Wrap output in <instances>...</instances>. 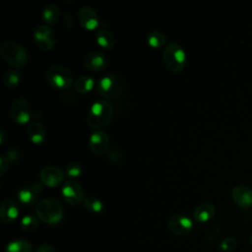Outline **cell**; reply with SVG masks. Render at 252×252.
Listing matches in <instances>:
<instances>
[{"label": "cell", "instance_id": "obj_10", "mask_svg": "<svg viewBox=\"0 0 252 252\" xmlns=\"http://www.w3.org/2000/svg\"><path fill=\"white\" fill-rule=\"evenodd\" d=\"M167 227L173 234L184 236L192 230L193 222L186 216L174 215L168 219Z\"/></svg>", "mask_w": 252, "mask_h": 252}, {"label": "cell", "instance_id": "obj_9", "mask_svg": "<svg viewBox=\"0 0 252 252\" xmlns=\"http://www.w3.org/2000/svg\"><path fill=\"white\" fill-rule=\"evenodd\" d=\"M12 119L18 124H25L32 117V111L28 101L23 97H18L14 100L11 109Z\"/></svg>", "mask_w": 252, "mask_h": 252}, {"label": "cell", "instance_id": "obj_35", "mask_svg": "<svg viewBox=\"0 0 252 252\" xmlns=\"http://www.w3.org/2000/svg\"><path fill=\"white\" fill-rule=\"evenodd\" d=\"M4 131L3 130H1V132H0V136H1V144H3L4 143Z\"/></svg>", "mask_w": 252, "mask_h": 252}, {"label": "cell", "instance_id": "obj_32", "mask_svg": "<svg viewBox=\"0 0 252 252\" xmlns=\"http://www.w3.org/2000/svg\"><path fill=\"white\" fill-rule=\"evenodd\" d=\"M35 252H55V249L50 244H42L35 250Z\"/></svg>", "mask_w": 252, "mask_h": 252}, {"label": "cell", "instance_id": "obj_28", "mask_svg": "<svg viewBox=\"0 0 252 252\" xmlns=\"http://www.w3.org/2000/svg\"><path fill=\"white\" fill-rule=\"evenodd\" d=\"M236 246H237V241L235 238L226 237L220 241L219 248L223 252H231L236 248Z\"/></svg>", "mask_w": 252, "mask_h": 252}, {"label": "cell", "instance_id": "obj_24", "mask_svg": "<svg viewBox=\"0 0 252 252\" xmlns=\"http://www.w3.org/2000/svg\"><path fill=\"white\" fill-rule=\"evenodd\" d=\"M18 197H19V200L21 201V203H23L27 206H30V205H32L36 201L37 194L32 190V187H25L19 191Z\"/></svg>", "mask_w": 252, "mask_h": 252}, {"label": "cell", "instance_id": "obj_18", "mask_svg": "<svg viewBox=\"0 0 252 252\" xmlns=\"http://www.w3.org/2000/svg\"><path fill=\"white\" fill-rule=\"evenodd\" d=\"M28 136L30 140L34 144H40L45 139V130L41 123L39 122H32L28 126Z\"/></svg>", "mask_w": 252, "mask_h": 252}, {"label": "cell", "instance_id": "obj_27", "mask_svg": "<svg viewBox=\"0 0 252 252\" xmlns=\"http://www.w3.org/2000/svg\"><path fill=\"white\" fill-rule=\"evenodd\" d=\"M22 78L21 72L18 70H9L3 77V83L7 88H15L18 86Z\"/></svg>", "mask_w": 252, "mask_h": 252}, {"label": "cell", "instance_id": "obj_1", "mask_svg": "<svg viewBox=\"0 0 252 252\" xmlns=\"http://www.w3.org/2000/svg\"><path fill=\"white\" fill-rule=\"evenodd\" d=\"M113 116L112 105L106 100H97L94 102L87 115V123L97 131L106 127Z\"/></svg>", "mask_w": 252, "mask_h": 252}, {"label": "cell", "instance_id": "obj_4", "mask_svg": "<svg viewBox=\"0 0 252 252\" xmlns=\"http://www.w3.org/2000/svg\"><path fill=\"white\" fill-rule=\"evenodd\" d=\"M162 57L166 68L173 73L181 72L187 61L185 50L176 42H169L166 44Z\"/></svg>", "mask_w": 252, "mask_h": 252}, {"label": "cell", "instance_id": "obj_7", "mask_svg": "<svg viewBox=\"0 0 252 252\" xmlns=\"http://www.w3.org/2000/svg\"><path fill=\"white\" fill-rule=\"evenodd\" d=\"M34 41L37 47L43 51L51 50L55 44L56 37L53 30L46 24L39 25L34 32Z\"/></svg>", "mask_w": 252, "mask_h": 252}, {"label": "cell", "instance_id": "obj_2", "mask_svg": "<svg viewBox=\"0 0 252 252\" xmlns=\"http://www.w3.org/2000/svg\"><path fill=\"white\" fill-rule=\"evenodd\" d=\"M0 56L9 65L22 68L29 59V54L24 46L13 40H4L0 44Z\"/></svg>", "mask_w": 252, "mask_h": 252}, {"label": "cell", "instance_id": "obj_8", "mask_svg": "<svg viewBox=\"0 0 252 252\" xmlns=\"http://www.w3.org/2000/svg\"><path fill=\"white\" fill-rule=\"evenodd\" d=\"M62 196L65 201L70 205H78L84 202L85 195L82 186L75 180H68L63 184L61 190Z\"/></svg>", "mask_w": 252, "mask_h": 252}, {"label": "cell", "instance_id": "obj_14", "mask_svg": "<svg viewBox=\"0 0 252 252\" xmlns=\"http://www.w3.org/2000/svg\"><path fill=\"white\" fill-rule=\"evenodd\" d=\"M89 145L94 154L101 155L104 154L109 148V138L105 132L98 130L91 135Z\"/></svg>", "mask_w": 252, "mask_h": 252}, {"label": "cell", "instance_id": "obj_34", "mask_svg": "<svg viewBox=\"0 0 252 252\" xmlns=\"http://www.w3.org/2000/svg\"><path fill=\"white\" fill-rule=\"evenodd\" d=\"M31 187L32 188V190H33L37 195L42 191V185H41V183H39V182H34Z\"/></svg>", "mask_w": 252, "mask_h": 252}, {"label": "cell", "instance_id": "obj_6", "mask_svg": "<svg viewBox=\"0 0 252 252\" xmlns=\"http://www.w3.org/2000/svg\"><path fill=\"white\" fill-rule=\"evenodd\" d=\"M45 76L47 82L56 89H68L73 83L72 72L64 66L55 65L50 67Z\"/></svg>", "mask_w": 252, "mask_h": 252}, {"label": "cell", "instance_id": "obj_26", "mask_svg": "<svg viewBox=\"0 0 252 252\" xmlns=\"http://www.w3.org/2000/svg\"><path fill=\"white\" fill-rule=\"evenodd\" d=\"M84 207L91 213H94V214H97V213H100L103 209V204L102 202L94 197V196H88V197H85L84 199Z\"/></svg>", "mask_w": 252, "mask_h": 252}, {"label": "cell", "instance_id": "obj_12", "mask_svg": "<svg viewBox=\"0 0 252 252\" xmlns=\"http://www.w3.org/2000/svg\"><path fill=\"white\" fill-rule=\"evenodd\" d=\"M234 203L241 209L247 210L252 207V189L246 185H236L231 191Z\"/></svg>", "mask_w": 252, "mask_h": 252}, {"label": "cell", "instance_id": "obj_3", "mask_svg": "<svg viewBox=\"0 0 252 252\" xmlns=\"http://www.w3.org/2000/svg\"><path fill=\"white\" fill-rule=\"evenodd\" d=\"M35 213L40 220L48 224H56L63 218V208L54 198L40 200L35 207Z\"/></svg>", "mask_w": 252, "mask_h": 252}, {"label": "cell", "instance_id": "obj_5", "mask_svg": "<svg viewBox=\"0 0 252 252\" xmlns=\"http://www.w3.org/2000/svg\"><path fill=\"white\" fill-rule=\"evenodd\" d=\"M124 88L125 81L118 74L106 75L102 77L96 85V90L98 94L108 99H114L121 95Z\"/></svg>", "mask_w": 252, "mask_h": 252}, {"label": "cell", "instance_id": "obj_36", "mask_svg": "<svg viewBox=\"0 0 252 252\" xmlns=\"http://www.w3.org/2000/svg\"><path fill=\"white\" fill-rule=\"evenodd\" d=\"M249 240H250V243L252 244V232L250 233V236H249Z\"/></svg>", "mask_w": 252, "mask_h": 252}, {"label": "cell", "instance_id": "obj_20", "mask_svg": "<svg viewBox=\"0 0 252 252\" xmlns=\"http://www.w3.org/2000/svg\"><path fill=\"white\" fill-rule=\"evenodd\" d=\"M94 85V81L93 77L84 75V76H81L79 79H77L75 83V89L78 93L85 94L93 90Z\"/></svg>", "mask_w": 252, "mask_h": 252}, {"label": "cell", "instance_id": "obj_16", "mask_svg": "<svg viewBox=\"0 0 252 252\" xmlns=\"http://www.w3.org/2000/svg\"><path fill=\"white\" fill-rule=\"evenodd\" d=\"M19 216V208L13 200H5L0 206V219L4 222H13Z\"/></svg>", "mask_w": 252, "mask_h": 252}, {"label": "cell", "instance_id": "obj_15", "mask_svg": "<svg viewBox=\"0 0 252 252\" xmlns=\"http://www.w3.org/2000/svg\"><path fill=\"white\" fill-rule=\"evenodd\" d=\"M107 57L100 51L88 53L84 58V65L91 71H102L107 66Z\"/></svg>", "mask_w": 252, "mask_h": 252}, {"label": "cell", "instance_id": "obj_11", "mask_svg": "<svg viewBox=\"0 0 252 252\" xmlns=\"http://www.w3.org/2000/svg\"><path fill=\"white\" fill-rule=\"evenodd\" d=\"M63 171L55 165H46L39 172V180L48 187L58 186L63 182Z\"/></svg>", "mask_w": 252, "mask_h": 252}, {"label": "cell", "instance_id": "obj_13", "mask_svg": "<svg viewBox=\"0 0 252 252\" xmlns=\"http://www.w3.org/2000/svg\"><path fill=\"white\" fill-rule=\"evenodd\" d=\"M78 20L80 25L88 31H93L96 29L99 24L97 13L90 6H83L79 9Z\"/></svg>", "mask_w": 252, "mask_h": 252}, {"label": "cell", "instance_id": "obj_21", "mask_svg": "<svg viewBox=\"0 0 252 252\" xmlns=\"http://www.w3.org/2000/svg\"><path fill=\"white\" fill-rule=\"evenodd\" d=\"M32 244L25 239H16L7 244L5 252H32Z\"/></svg>", "mask_w": 252, "mask_h": 252}, {"label": "cell", "instance_id": "obj_25", "mask_svg": "<svg viewBox=\"0 0 252 252\" xmlns=\"http://www.w3.org/2000/svg\"><path fill=\"white\" fill-rule=\"evenodd\" d=\"M38 224V219L32 215H26L21 220V228L28 233L35 231Z\"/></svg>", "mask_w": 252, "mask_h": 252}, {"label": "cell", "instance_id": "obj_33", "mask_svg": "<svg viewBox=\"0 0 252 252\" xmlns=\"http://www.w3.org/2000/svg\"><path fill=\"white\" fill-rule=\"evenodd\" d=\"M19 157H20L19 152H18L17 150H15V149H11V150L7 153V158H8L9 159L13 160V161H14L15 159H17Z\"/></svg>", "mask_w": 252, "mask_h": 252}, {"label": "cell", "instance_id": "obj_23", "mask_svg": "<svg viewBox=\"0 0 252 252\" xmlns=\"http://www.w3.org/2000/svg\"><path fill=\"white\" fill-rule=\"evenodd\" d=\"M166 36L158 31H153L147 35V42L153 48H158L165 44Z\"/></svg>", "mask_w": 252, "mask_h": 252}, {"label": "cell", "instance_id": "obj_29", "mask_svg": "<svg viewBox=\"0 0 252 252\" xmlns=\"http://www.w3.org/2000/svg\"><path fill=\"white\" fill-rule=\"evenodd\" d=\"M83 171L82 165L79 162H70L65 167V172L70 177H77Z\"/></svg>", "mask_w": 252, "mask_h": 252}, {"label": "cell", "instance_id": "obj_19", "mask_svg": "<svg viewBox=\"0 0 252 252\" xmlns=\"http://www.w3.org/2000/svg\"><path fill=\"white\" fill-rule=\"evenodd\" d=\"M96 42L105 49H111L115 44V38L113 34L106 30H100L95 33Z\"/></svg>", "mask_w": 252, "mask_h": 252}, {"label": "cell", "instance_id": "obj_30", "mask_svg": "<svg viewBox=\"0 0 252 252\" xmlns=\"http://www.w3.org/2000/svg\"><path fill=\"white\" fill-rule=\"evenodd\" d=\"M219 231H220V229H219L218 226H216V225H211V226H209V227L207 228V230H206V236H207V238L210 239V240L215 239V238L218 236Z\"/></svg>", "mask_w": 252, "mask_h": 252}, {"label": "cell", "instance_id": "obj_22", "mask_svg": "<svg viewBox=\"0 0 252 252\" xmlns=\"http://www.w3.org/2000/svg\"><path fill=\"white\" fill-rule=\"evenodd\" d=\"M43 21L46 25H53L59 18V9L55 4L47 5L42 13Z\"/></svg>", "mask_w": 252, "mask_h": 252}, {"label": "cell", "instance_id": "obj_31", "mask_svg": "<svg viewBox=\"0 0 252 252\" xmlns=\"http://www.w3.org/2000/svg\"><path fill=\"white\" fill-rule=\"evenodd\" d=\"M9 164V158L5 156H1L0 157V171H1V175H3L6 171V169L8 168Z\"/></svg>", "mask_w": 252, "mask_h": 252}, {"label": "cell", "instance_id": "obj_17", "mask_svg": "<svg viewBox=\"0 0 252 252\" xmlns=\"http://www.w3.org/2000/svg\"><path fill=\"white\" fill-rule=\"evenodd\" d=\"M216 213V208L213 204L205 203L195 208L193 212V218L198 222H206L210 220Z\"/></svg>", "mask_w": 252, "mask_h": 252}]
</instances>
